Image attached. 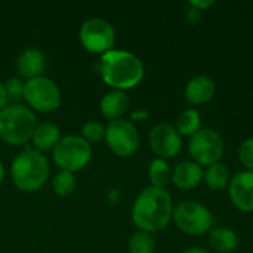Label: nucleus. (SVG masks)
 <instances>
[{
  "label": "nucleus",
  "mask_w": 253,
  "mask_h": 253,
  "mask_svg": "<svg viewBox=\"0 0 253 253\" xmlns=\"http://www.w3.org/2000/svg\"><path fill=\"white\" fill-rule=\"evenodd\" d=\"M36 117L21 104H9L0 111V138L9 145H21L33 138Z\"/></svg>",
  "instance_id": "nucleus-4"
},
{
  "label": "nucleus",
  "mask_w": 253,
  "mask_h": 253,
  "mask_svg": "<svg viewBox=\"0 0 253 253\" xmlns=\"http://www.w3.org/2000/svg\"><path fill=\"white\" fill-rule=\"evenodd\" d=\"M107 127L98 120H87L82 127V138L90 142H98L105 138Z\"/></svg>",
  "instance_id": "nucleus-24"
},
{
  "label": "nucleus",
  "mask_w": 253,
  "mask_h": 253,
  "mask_svg": "<svg viewBox=\"0 0 253 253\" xmlns=\"http://www.w3.org/2000/svg\"><path fill=\"white\" fill-rule=\"evenodd\" d=\"M184 253H209L206 249H203V248H191V249H188L187 252Z\"/></svg>",
  "instance_id": "nucleus-30"
},
{
  "label": "nucleus",
  "mask_w": 253,
  "mask_h": 253,
  "mask_svg": "<svg viewBox=\"0 0 253 253\" xmlns=\"http://www.w3.org/2000/svg\"><path fill=\"white\" fill-rule=\"evenodd\" d=\"M24 99L36 111L50 113L61 104V90L53 80L39 76L25 82Z\"/></svg>",
  "instance_id": "nucleus-7"
},
{
  "label": "nucleus",
  "mask_w": 253,
  "mask_h": 253,
  "mask_svg": "<svg viewBox=\"0 0 253 253\" xmlns=\"http://www.w3.org/2000/svg\"><path fill=\"white\" fill-rule=\"evenodd\" d=\"M24 84L21 79H9L4 83V90L7 95V101H18L24 98Z\"/></svg>",
  "instance_id": "nucleus-26"
},
{
  "label": "nucleus",
  "mask_w": 253,
  "mask_h": 253,
  "mask_svg": "<svg viewBox=\"0 0 253 253\" xmlns=\"http://www.w3.org/2000/svg\"><path fill=\"white\" fill-rule=\"evenodd\" d=\"M12 179L18 190L33 193L40 190L49 175L46 157L37 150H25L19 153L12 163Z\"/></svg>",
  "instance_id": "nucleus-3"
},
{
  "label": "nucleus",
  "mask_w": 253,
  "mask_h": 253,
  "mask_svg": "<svg viewBox=\"0 0 253 253\" xmlns=\"http://www.w3.org/2000/svg\"><path fill=\"white\" fill-rule=\"evenodd\" d=\"M172 199L165 188L148 187L142 190L132 208V219L141 231L156 233L165 230L172 221Z\"/></svg>",
  "instance_id": "nucleus-1"
},
{
  "label": "nucleus",
  "mask_w": 253,
  "mask_h": 253,
  "mask_svg": "<svg viewBox=\"0 0 253 253\" xmlns=\"http://www.w3.org/2000/svg\"><path fill=\"white\" fill-rule=\"evenodd\" d=\"M31 139L34 144V150L42 153V151H47L56 147V144L61 141V132L55 123L47 122V123H42L36 126V130Z\"/></svg>",
  "instance_id": "nucleus-17"
},
{
  "label": "nucleus",
  "mask_w": 253,
  "mask_h": 253,
  "mask_svg": "<svg viewBox=\"0 0 253 253\" xmlns=\"http://www.w3.org/2000/svg\"><path fill=\"white\" fill-rule=\"evenodd\" d=\"M188 153L200 166H211L219 162L224 154L222 136L213 129H200L188 142Z\"/></svg>",
  "instance_id": "nucleus-9"
},
{
  "label": "nucleus",
  "mask_w": 253,
  "mask_h": 253,
  "mask_svg": "<svg viewBox=\"0 0 253 253\" xmlns=\"http://www.w3.org/2000/svg\"><path fill=\"white\" fill-rule=\"evenodd\" d=\"M239 159L248 170L253 172V138H248L242 142L239 148Z\"/></svg>",
  "instance_id": "nucleus-25"
},
{
  "label": "nucleus",
  "mask_w": 253,
  "mask_h": 253,
  "mask_svg": "<svg viewBox=\"0 0 253 253\" xmlns=\"http://www.w3.org/2000/svg\"><path fill=\"white\" fill-rule=\"evenodd\" d=\"M6 104H7V95L4 90V84L0 82V111L6 107Z\"/></svg>",
  "instance_id": "nucleus-29"
},
{
  "label": "nucleus",
  "mask_w": 253,
  "mask_h": 253,
  "mask_svg": "<svg viewBox=\"0 0 253 253\" xmlns=\"http://www.w3.org/2000/svg\"><path fill=\"white\" fill-rule=\"evenodd\" d=\"M200 18H202V12L197 10V9H194V7H190V9L185 12V19H187L191 25L197 24V22L200 21Z\"/></svg>",
  "instance_id": "nucleus-27"
},
{
  "label": "nucleus",
  "mask_w": 253,
  "mask_h": 253,
  "mask_svg": "<svg viewBox=\"0 0 253 253\" xmlns=\"http://www.w3.org/2000/svg\"><path fill=\"white\" fill-rule=\"evenodd\" d=\"M3 176H4V168H3V165H1V162H0V184H1V181H3Z\"/></svg>",
  "instance_id": "nucleus-31"
},
{
  "label": "nucleus",
  "mask_w": 253,
  "mask_h": 253,
  "mask_svg": "<svg viewBox=\"0 0 253 253\" xmlns=\"http://www.w3.org/2000/svg\"><path fill=\"white\" fill-rule=\"evenodd\" d=\"M46 68V56L40 49L28 47L22 50L16 61V70L18 73L25 79H34L42 76V73Z\"/></svg>",
  "instance_id": "nucleus-13"
},
{
  "label": "nucleus",
  "mask_w": 253,
  "mask_h": 253,
  "mask_svg": "<svg viewBox=\"0 0 253 253\" xmlns=\"http://www.w3.org/2000/svg\"><path fill=\"white\" fill-rule=\"evenodd\" d=\"M92 157L90 144L82 136L71 135L62 138L53 148V162L61 170L77 172L83 169Z\"/></svg>",
  "instance_id": "nucleus-5"
},
{
  "label": "nucleus",
  "mask_w": 253,
  "mask_h": 253,
  "mask_svg": "<svg viewBox=\"0 0 253 253\" xmlns=\"http://www.w3.org/2000/svg\"><path fill=\"white\" fill-rule=\"evenodd\" d=\"M79 39L87 52L104 55L116 43V30L102 18H89L82 24Z\"/></svg>",
  "instance_id": "nucleus-8"
},
{
  "label": "nucleus",
  "mask_w": 253,
  "mask_h": 253,
  "mask_svg": "<svg viewBox=\"0 0 253 253\" xmlns=\"http://www.w3.org/2000/svg\"><path fill=\"white\" fill-rule=\"evenodd\" d=\"M176 227L190 236H202L213 225V216L208 208L194 200L179 203L172 213Z\"/></svg>",
  "instance_id": "nucleus-6"
},
{
  "label": "nucleus",
  "mask_w": 253,
  "mask_h": 253,
  "mask_svg": "<svg viewBox=\"0 0 253 253\" xmlns=\"http://www.w3.org/2000/svg\"><path fill=\"white\" fill-rule=\"evenodd\" d=\"M202 117L200 113L194 108H188L179 114L176 120V130L181 136H193L200 130Z\"/></svg>",
  "instance_id": "nucleus-20"
},
{
  "label": "nucleus",
  "mask_w": 253,
  "mask_h": 253,
  "mask_svg": "<svg viewBox=\"0 0 253 253\" xmlns=\"http://www.w3.org/2000/svg\"><path fill=\"white\" fill-rule=\"evenodd\" d=\"M230 199L242 212H253V172L236 173L230 181Z\"/></svg>",
  "instance_id": "nucleus-12"
},
{
  "label": "nucleus",
  "mask_w": 253,
  "mask_h": 253,
  "mask_svg": "<svg viewBox=\"0 0 253 253\" xmlns=\"http://www.w3.org/2000/svg\"><path fill=\"white\" fill-rule=\"evenodd\" d=\"M203 181V169L196 162H181L172 172V182L179 190L196 188Z\"/></svg>",
  "instance_id": "nucleus-14"
},
{
  "label": "nucleus",
  "mask_w": 253,
  "mask_h": 253,
  "mask_svg": "<svg viewBox=\"0 0 253 253\" xmlns=\"http://www.w3.org/2000/svg\"><path fill=\"white\" fill-rule=\"evenodd\" d=\"M148 176H150V181L153 184L151 187L165 188L172 181V170H170L169 165L166 163V160L157 157L150 163Z\"/></svg>",
  "instance_id": "nucleus-21"
},
{
  "label": "nucleus",
  "mask_w": 253,
  "mask_h": 253,
  "mask_svg": "<svg viewBox=\"0 0 253 253\" xmlns=\"http://www.w3.org/2000/svg\"><path fill=\"white\" fill-rule=\"evenodd\" d=\"M52 185H53V191L56 196L67 197V196H71L74 193V190L77 187V181H76L74 173L67 172V170H61L55 175Z\"/></svg>",
  "instance_id": "nucleus-22"
},
{
  "label": "nucleus",
  "mask_w": 253,
  "mask_h": 253,
  "mask_svg": "<svg viewBox=\"0 0 253 253\" xmlns=\"http://www.w3.org/2000/svg\"><path fill=\"white\" fill-rule=\"evenodd\" d=\"M99 73L102 80L117 89L125 90L135 87L144 77L141 59L126 50H110L101 56Z\"/></svg>",
  "instance_id": "nucleus-2"
},
{
  "label": "nucleus",
  "mask_w": 253,
  "mask_h": 253,
  "mask_svg": "<svg viewBox=\"0 0 253 253\" xmlns=\"http://www.w3.org/2000/svg\"><path fill=\"white\" fill-rule=\"evenodd\" d=\"M105 139L111 151L119 157H130L139 147V135L136 127L125 119H117L108 123Z\"/></svg>",
  "instance_id": "nucleus-10"
},
{
  "label": "nucleus",
  "mask_w": 253,
  "mask_h": 253,
  "mask_svg": "<svg viewBox=\"0 0 253 253\" xmlns=\"http://www.w3.org/2000/svg\"><path fill=\"white\" fill-rule=\"evenodd\" d=\"M209 242H211V246L219 253L234 252L239 246V237L236 231L225 228V227L212 230L209 234Z\"/></svg>",
  "instance_id": "nucleus-18"
},
{
  "label": "nucleus",
  "mask_w": 253,
  "mask_h": 253,
  "mask_svg": "<svg viewBox=\"0 0 253 253\" xmlns=\"http://www.w3.org/2000/svg\"><path fill=\"white\" fill-rule=\"evenodd\" d=\"M129 108V98L125 90L113 89L107 92L101 99V114L105 119L117 120L120 119Z\"/></svg>",
  "instance_id": "nucleus-16"
},
{
  "label": "nucleus",
  "mask_w": 253,
  "mask_h": 253,
  "mask_svg": "<svg viewBox=\"0 0 253 253\" xmlns=\"http://www.w3.org/2000/svg\"><path fill=\"white\" fill-rule=\"evenodd\" d=\"M203 181L213 191L225 190L230 185V181H231L230 170H228V168L225 165L218 162L215 165L208 166L206 172H203Z\"/></svg>",
  "instance_id": "nucleus-19"
},
{
  "label": "nucleus",
  "mask_w": 253,
  "mask_h": 253,
  "mask_svg": "<svg viewBox=\"0 0 253 253\" xmlns=\"http://www.w3.org/2000/svg\"><path fill=\"white\" fill-rule=\"evenodd\" d=\"M150 145L159 159H173L182 148V139L176 127L168 123H160L150 132Z\"/></svg>",
  "instance_id": "nucleus-11"
},
{
  "label": "nucleus",
  "mask_w": 253,
  "mask_h": 253,
  "mask_svg": "<svg viewBox=\"0 0 253 253\" xmlns=\"http://www.w3.org/2000/svg\"><path fill=\"white\" fill-rule=\"evenodd\" d=\"M216 92V86L215 82L208 77V76H197L194 79H191L187 83L185 87V99L190 104L194 105H202L209 102Z\"/></svg>",
  "instance_id": "nucleus-15"
},
{
  "label": "nucleus",
  "mask_w": 253,
  "mask_h": 253,
  "mask_svg": "<svg viewBox=\"0 0 253 253\" xmlns=\"http://www.w3.org/2000/svg\"><path fill=\"white\" fill-rule=\"evenodd\" d=\"M156 249V240L153 236L147 231H136L129 242V251L130 253H154Z\"/></svg>",
  "instance_id": "nucleus-23"
},
{
  "label": "nucleus",
  "mask_w": 253,
  "mask_h": 253,
  "mask_svg": "<svg viewBox=\"0 0 253 253\" xmlns=\"http://www.w3.org/2000/svg\"><path fill=\"white\" fill-rule=\"evenodd\" d=\"M213 3H215L213 0H203V1H202V0H191V1H190V6L202 12L203 9H208V7H211Z\"/></svg>",
  "instance_id": "nucleus-28"
}]
</instances>
